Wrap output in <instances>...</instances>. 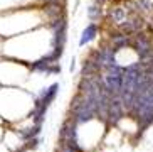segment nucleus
I'll use <instances>...</instances> for the list:
<instances>
[{
  "mask_svg": "<svg viewBox=\"0 0 153 152\" xmlns=\"http://www.w3.org/2000/svg\"><path fill=\"white\" fill-rule=\"evenodd\" d=\"M123 69L125 68L120 66L118 63H113L111 66L106 69V74L103 76L104 86L108 90V93L111 96H120L123 88Z\"/></svg>",
  "mask_w": 153,
  "mask_h": 152,
  "instance_id": "1",
  "label": "nucleus"
},
{
  "mask_svg": "<svg viewBox=\"0 0 153 152\" xmlns=\"http://www.w3.org/2000/svg\"><path fill=\"white\" fill-rule=\"evenodd\" d=\"M131 46H133V49L138 53L140 56V61L145 58H148L150 53H152V41L148 39V36L146 34H143V32H138L135 36V39L131 41Z\"/></svg>",
  "mask_w": 153,
  "mask_h": 152,
  "instance_id": "2",
  "label": "nucleus"
},
{
  "mask_svg": "<svg viewBox=\"0 0 153 152\" xmlns=\"http://www.w3.org/2000/svg\"><path fill=\"white\" fill-rule=\"evenodd\" d=\"M125 105H123V100L120 96H113L111 102H109V110H108V120L109 123L113 125H116L118 122L123 118L125 115Z\"/></svg>",
  "mask_w": 153,
  "mask_h": 152,
  "instance_id": "3",
  "label": "nucleus"
},
{
  "mask_svg": "<svg viewBox=\"0 0 153 152\" xmlns=\"http://www.w3.org/2000/svg\"><path fill=\"white\" fill-rule=\"evenodd\" d=\"M59 91V83H54V85H51L49 88H44L39 93V96L36 98V103H34V107H45L49 108V105L54 102L56 95Z\"/></svg>",
  "mask_w": 153,
  "mask_h": 152,
  "instance_id": "4",
  "label": "nucleus"
},
{
  "mask_svg": "<svg viewBox=\"0 0 153 152\" xmlns=\"http://www.w3.org/2000/svg\"><path fill=\"white\" fill-rule=\"evenodd\" d=\"M66 39H68V22L66 19H62V22L59 24L57 27L54 29V37H52V46L54 47H64L66 44Z\"/></svg>",
  "mask_w": 153,
  "mask_h": 152,
  "instance_id": "5",
  "label": "nucleus"
},
{
  "mask_svg": "<svg viewBox=\"0 0 153 152\" xmlns=\"http://www.w3.org/2000/svg\"><path fill=\"white\" fill-rule=\"evenodd\" d=\"M143 26L145 24H143V19L141 17H133V19H130V20H126V22H123L120 27H121L123 34L130 36V34H138Z\"/></svg>",
  "mask_w": 153,
  "mask_h": 152,
  "instance_id": "6",
  "label": "nucleus"
},
{
  "mask_svg": "<svg viewBox=\"0 0 153 152\" xmlns=\"http://www.w3.org/2000/svg\"><path fill=\"white\" fill-rule=\"evenodd\" d=\"M96 34H98V26H96L94 22H91L89 26H86V29L82 31L81 34V39H79V46H86L88 42H91V41L96 37Z\"/></svg>",
  "mask_w": 153,
  "mask_h": 152,
  "instance_id": "7",
  "label": "nucleus"
},
{
  "mask_svg": "<svg viewBox=\"0 0 153 152\" xmlns=\"http://www.w3.org/2000/svg\"><path fill=\"white\" fill-rule=\"evenodd\" d=\"M111 44H113V49L118 53L120 49H123L126 46H131V39L126 34L120 32V34H113L111 36Z\"/></svg>",
  "mask_w": 153,
  "mask_h": 152,
  "instance_id": "8",
  "label": "nucleus"
},
{
  "mask_svg": "<svg viewBox=\"0 0 153 152\" xmlns=\"http://www.w3.org/2000/svg\"><path fill=\"white\" fill-rule=\"evenodd\" d=\"M109 14H111V17H113V22L118 24V26H121L123 22L128 20V12L123 7H114V9H111Z\"/></svg>",
  "mask_w": 153,
  "mask_h": 152,
  "instance_id": "9",
  "label": "nucleus"
},
{
  "mask_svg": "<svg viewBox=\"0 0 153 152\" xmlns=\"http://www.w3.org/2000/svg\"><path fill=\"white\" fill-rule=\"evenodd\" d=\"M39 132H41V125H34L32 129H22V130H17V134L20 135V139L24 140H32L36 139L37 135H39Z\"/></svg>",
  "mask_w": 153,
  "mask_h": 152,
  "instance_id": "10",
  "label": "nucleus"
},
{
  "mask_svg": "<svg viewBox=\"0 0 153 152\" xmlns=\"http://www.w3.org/2000/svg\"><path fill=\"white\" fill-rule=\"evenodd\" d=\"M101 15H103V7H101V5H98V4L89 5V9H88V17H89L91 20H99Z\"/></svg>",
  "mask_w": 153,
  "mask_h": 152,
  "instance_id": "11",
  "label": "nucleus"
},
{
  "mask_svg": "<svg viewBox=\"0 0 153 152\" xmlns=\"http://www.w3.org/2000/svg\"><path fill=\"white\" fill-rule=\"evenodd\" d=\"M15 152H27V149L24 147V149H19V150H15Z\"/></svg>",
  "mask_w": 153,
  "mask_h": 152,
  "instance_id": "12",
  "label": "nucleus"
},
{
  "mask_svg": "<svg viewBox=\"0 0 153 152\" xmlns=\"http://www.w3.org/2000/svg\"><path fill=\"white\" fill-rule=\"evenodd\" d=\"M45 2H56V0H45Z\"/></svg>",
  "mask_w": 153,
  "mask_h": 152,
  "instance_id": "13",
  "label": "nucleus"
}]
</instances>
